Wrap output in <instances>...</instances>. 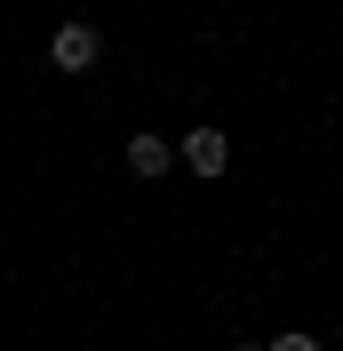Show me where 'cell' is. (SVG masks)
<instances>
[{"label": "cell", "mask_w": 343, "mask_h": 351, "mask_svg": "<svg viewBox=\"0 0 343 351\" xmlns=\"http://www.w3.org/2000/svg\"><path fill=\"white\" fill-rule=\"evenodd\" d=\"M96 48H104V40H96V24H64L48 56H56V64H64V72H88V64H96Z\"/></svg>", "instance_id": "1"}, {"label": "cell", "mask_w": 343, "mask_h": 351, "mask_svg": "<svg viewBox=\"0 0 343 351\" xmlns=\"http://www.w3.org/2000/svg\"><path fill=\"white\" fill-rule=\"evenodd\" d=\"M184 160H192L200 176H224V168H232V144H224V128H192V136H184Z\"/></svg>", "instance_id": "2"}, {"label": "cell", "mask_w": 343, "mask_h": 351, "mask_svg": "<svg viewBox=\"0 0 343 351\" xmlns=\"http://www.w3.org/2000/svg\"><path fill=\"white\" fill-rule=\"evenodd\" d=\"M128 168L136 176H168V144L160 136H128Z\"/></svg>", "instance_id": "3"}, {"label": "cell", "mask_w": 343, "mask_h": 351, "mask_svg": "<svg viewBox=\"0 0 343 351\" xmlns=\"http://www.w3.org/2000/svg\"><path fill=\"white\" fill-rule=\"evenodd\" d=\"M263 351H320V335H303V328H287V335H272Z\"/></svg>", "instance_id": "4"}, {"label": "cell", "mask_w": 343, "mask_h": 351, "mask_svg": "<svg viewBox=\"0 0 343 351\" xmlns=\"http://www.w3.org/2000/svg\"><path fill=\"white\" fill-rule=\"evenodd\" d=\"M232 351H256V343H232Z\"/></svg>", "instance_id": "5"}]
</instances>
